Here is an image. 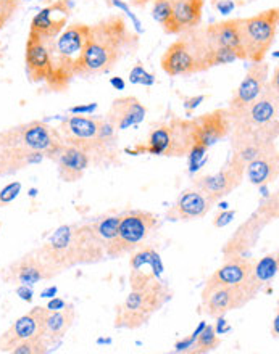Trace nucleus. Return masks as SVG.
<instances>
[{"label": "nucleus", "instance_id": "nucleus-1", "mask_svg": "<svg viewBox=\"0 0 279 354\" xmlns=\"http://www.w3.org/2000/svg\"><path fill=\"white\" fill-rule=\"evenodd\" d=\"M139 50V36L131 31L123 15H110L92 24L84 52L75 68V77L109 75L118 63Z\"/></svg>", "mask_w": 279, "mask_h": 354}, {"label": "nucleus", "instance_id": "nucleus-2", "mask_svg": "<svg viewBox=\"0 0 279 354\" xmlns=\"http://www.w3.org/2000/svg\"><path fill=\"white\" fill-rule=\"evenodd\" d=\"M36 254L60 274L78 266L97 264L107 258L105 245L96 235L91 221L58 227L36 250Z\"/></svg>", "mask_w": 279, "mask_h": 354}, {"label": "nucleus", "instance_id": "nucleus-3", "mask_svg": "<svg viewBox=\"0 0 279 354\" xmlns=\"http://www.w3.org/2000/svg\"><path fill=\"white\" fill-rule=\"evenodd\" d=\"M279 71L275 68L273 80L268 81L265 91L260 93L257 100L242 110L229 113L231 118L233 136H257L263 140H278V113H279Z\"/></svg>", "mask_w": 279, "mask_h": 354}, {"label": "nucleus", "instance_id": "nucleus-4", "mask_svg": "<svg viewBox=\"0 0 279 354\" xmlns=\"http://www.w3.org/2000/svg\"><path fill=\"white\" fill-rule=\"evenodd\" d=\"M91 26L84 23H73L66 26L53 41L47 42L52 73L46 82L48 91L65 92L75 80V68L84 52Z\"/></svg>", "mask_w": 279, "mask_h": 354}, {"label": "nucleus", "instance_id": "nucleus-5", "mask_svg": "<svg viewBox=\"0 0 279 354\" xmlns=\"http://www.w3.org/2000/svg\"><path fill=\"white\" fill-rule=\"evenodd\" d=\"M171 298H173V292H171L168 282L163 279L142 288L131 290L125 301L116 306L115 328L138 330L144 327L152 316L159 313Z\"/></svg>", "mask_w": 279, "mask_h": 354}, {"label": "nucleus", "instance_id": "nucleus-6", "mask_svg": "<svg viewBox=\"0 0 279 354\" xmlns=\"http://www.w3.org/2000/svg\"><path fill=\"white\" fill-rule=\"evenodd\" d=\"M159 225V216L150 213V211H125V213L120 214V223L114 240L107 245L105 257L110 259H118L126 257V254H133Z\"/></svg>", "mask_w": 279, "mask_h": 354}, {"label": "nucleus", "instance_id": "nucleus-7", "mask_svg": "<svg viewBox=\"0 0 279 354\" xmlns=\"http://www.w3.org/2000/svg\"><path fill=\"white\" fill-rule=\"evenodd\" d=\"M279 12L270 8L249 18H239V34L246 62L260 63L271 50L278 34Z\"/></svg>", "mask_w": 279, "mask_h": 354}, {"label": "nucleus", "instance_id": "nucleus-8", "mask_svg": "<svg viewBox=\"0 0 279 354\" xmlns=\"http://www.w3.org/2000/svg\"><path fill=\"white\" fill-rule=\"evenodd\" d=\"M205 48L199 26L181 34L161 55L160 65L168 76H192L205 70Z\"/></svg>", "mask_w": 279, "mask_h": 354}, {"label": "nucleus", "instance_id": "nucleus-9", "mask_svg": "<svg viewBox=\"0 0 279 354\" xmlns=\"http://www.w3.org/2000/svg\"><path fill=\"white\" fill-rule=\"evenodd\" d=\"M279 203L278 194L268 196L258 209L249 218L246 223L239 225V229L231 235L226 245L223 247V258L229 257H249L251 250L255 247L258 239L271 221L278 219Z\"/></svg>", "mask_w": 279, "mask_h": 354}, {"label": "nucleus", "instance_id": "nucleus-10", "mask_svg": "<svg viewBox=\"0 0 279 354\" xmlns=\"http://www.w3.org/2000/svg\"><path fill=\"white\" fill-rule=\"evenodd\" d=\"M63 145L60 132L42 121H33L0 134V147H23V149L41 151L52 160L55 151Z\"/></svg>", "mask_w": 279, "mask_h": 354}, {"label": "nucleus", "instance_id": "nucleus-11", "mask_svg": "<svg viewBox=\"0 0 279 354\" xmlns=\"http://www.w3.org/2000/svg\"><path fill=\"white\" fill-rule=\"evenodd\" d=\"M57 275H60L57 269H53L51 264H47L42 258H39L36 252H31L2 269L0 279L5 283L17 285V287L18 285H28V287H31L34 283L52 280Z\"/></svg>", "mask_w": 279, "mask_h": 354}, {"label": "nucleus", "instance_id": "nucleus-12", "mask_svg": "<svg viewBox=\"0 0 279 354\" xmlns=\"http://www.w3.org/2000/svg\"><path fill=\"white\" fill-rule=\"evenodd\" d=\"M244 171H246V168L229 160V163L219 169L218 173L197 177L192 187L207 195L213 203H217L224 196L231 195L242 184Z\"/></svg>", "mask_w": 279, "mask_h": 354}, {"label": "nucleus", "instance_id": "nucleus-13", "mask_svg": "<svg viewBox=\"0 0 279 354\" xmlns=\"http://www.w3.org/2000/svg\"><path fill=\"white\" fill-rule=\"evenodd\" d=\"M47 313V306H34L31 311L17 319L0 337V353H12L19 343L42 337L44 319Z\"/></svg>", "mask_w": 279, "mask_h": 354}, {"label": "nucleus", "instance_id": "nucleus-14", "mask_svg": "<svg viewBox=\"0 0 279 354\" xmlns=\"http://www.w3.org/2000/svg\"><path fill=\"white\" fill-rule=\"evenodd\" d=\"M71 17L70 0H55V2L42 8L33 18L29 34L41 39L44 42H51L66 28L68 19Z\"/></svg>", "mask_w": 279, "mask_h": 354}, {"label": "nucleus", "instance_id": "nucleus-15", "mask_svg": "<svg viewBox=\"0 0 279 354\" xmlns=\"http://www.w3.org/2000/svg\"><path fill=\"white\" fill-rule=\"evenodd\" d=\"M255 259L251 257L223 258V264L205 282L202 295L218 287H242L251 277Z\"/></svg>", "mask_w": 279, "mask_h": 354}, {"label": "nucleus", "instance_id": "nucleus-16", "mask_svg": "<svg viewBox=\"0 0 279 354\" xmlns=\"http://www.w3.org/2000/svg\"><path fill=\"white\" fill-rule=\"evenodd\" d=\"M268 81H270V66H268V63L265 60L260 63H251L246 76H244L241 84L237 86L233 93V98L229 100L228 111L234 113L251 105L265 91Z\"/></svg>", "mask_w": 279, "mask_h": 354}, {"label": "nucleus", "instance_id": "nucleus-17", "mask_svg": "<svg viewBox=\"0 0 279 354\" xmlns=\"http://www.w3.org/2000/svg\"><path fill=\"white\" fill-rule=\"evenodd\" d=\"M194 121V145L210 149L231 132V118L228 108H218L205 115H200Z\"/></svg>", "mask_w": 279, "mask_h": 354}, {"label": "nucleus", "instance_id": "nucleus-18", "mask_svg": "<svg viewBox=\"0 0 279 354\" xmlns=\"http://www.w3.org/2000/svg\"><path fill=\"white\" fill-rule=\"evenodd\" d=\"M251 301L244 287H218L202 295L200 309L210 319H219L228 313L247 306Z\"/></svg>", "mask_w": 279, "mask_h": 354}, {"label": "nucleus", "instance_id": "nucleus-19", "mask_svg": "<svg viewBox=\"0 0 279 354\" xmlns=\"http://www.w3.org/2000/svg\"><path fill=\"white\" fill-rule=\"evenodd\" d=\"M129 268L131 290L142 288L145 285L156 282V280H161V274H163V264H161L160 254L150 247L142 248L139 252L136 250L129 261Z\"/></svg>", "mask_w": 279, "mask_h": 354}, {"label": "nucleus", "instance_id": "nucleus-20", "mask_svg": "<svg viewBox=\"0 0 279 354\" xmlns=\"http://www.w3.org/2000/svg\"><path fill=\"white\" fill-rule=\"evenodd\" d=\"M52 161H55L57 165L58 177L63 182H68V184L81 180L87 168L91 166V160L86 151H82L76 145L66 144V142H63V145L55 151Z\"/></svg>", "mask_w": 279, "mask_h": 354}, {"label": "nucleus", "instance_id": "nucleus-21", "mask_svg": "<svg viewBox=\"0 0 279 354\" xmlns=\"http://www.w3.org/2000/svg\"><path fill=\"white\" fill-rule=\"evenodd\" d=\"M202 31L210 47L226 48L237 57V60H246L241 44V34H239V18L212 23L208 26H204Z\"/></svg>", "mask_w": 279, "mask_h": 354}, {"label": "nucleus", "instance_id": "nucleus-22", "mask_svg": "<svg viewBox=\"0 0 279 354\" xmlns=\"http://www.w3.org/2000/svg\"><path fill=\"white\" fill-rule=\"evenodd\" d=\"M213 205L215 203L207 195L192 187V189L181 194L178 201L166 211V219L184 221V223L202 219L204 216L208 214V211L212 209Z\"/></svg>", "mask_w": 279, "mask_h": 354}, {"label": "nucleus", "instance_id": "nucleus-23", "mask_svg": "<svg viewBox=\"0 0 279 354\" xmlns=\"http://www.w3.org/2000/svg\"><path fill=\"white\" fill-rule=\"evenodd\" d=\"M24 65H26L28 80L37 84V82H47L52 73L51 57H48L47 42L28 34L26 48H24Z\"/></svg>", "mask_w": 279, "mask_h": 354}, {"label": "nucleus", "instance_id": "nucleus-24", "mask_svg": "<svg viewBox=\"0 0 279 354\" xmlns=\"http://www.w3.org/2000/svg\"><path fill=\"white\" fill-rule=\"evenodd\" d=\"M145 115H147V108L142 105L139 98L128 95V97L115 98L105 118L111 122V126L115 127V131L118 132V131H125L133 126L141 124V122L144 121Z\"/></svg>", "mask_w": 279, "mask_h": 354}, {"label": "nucleus", "instance_id": "nucleus-25", "mask_svg": "<svg viewBox=\"0 0 279 354\" xmlns=\"http://www.w3.org/2000/svg\"><path fill=\"white\" fill-rule=\"evenodd\" d=\"M279 174V156H278V144L268 147L262 151L255 160L246 166L244 177L253 185L267 187L278 179Z\"/></svg>", "mask_w": 279, "mask_h": 354}, {"label": "nucleus", "instance_id": "nucleus-26", "mask_svg": "<svg viewBox=\"0 0 279 354\" xmlns=\"http://www.w3.org/2000/svg\"><path fill=\"white\" fill-rule=\"evenodd\" d=\"M279 268V259H278V252L268 253L267 257H263L260 261H255L253 266V270L251 277L246 283L242 285L249 298L253 299L258 297V293H262L268 285L271 283V280L276 277Z\"/></svg>", "mask_w": 279, "mask_h": 354}, {"label": "nucleus", "instance_id": "nucleus-27", "mask_svg": "<svg viewBox=\"0 0 279 354\" xmlns=\"http://www.w3.org/2000/svg\"><path fill=\"white\" fill-rule=\"evenodd\" d=\"M205 0H171L173 34H183L200 26Z\"/></svg>", "mask_w": 279, "mask_h": 354}, {"label": "nucleus", "instance_id": "nucleus-28", "mask_svg": "<svg viewBox=\"0 0 279 354\" xmlns=\"http://www.w3.org/2000/svg\"><path fill=\"white\" fill-rule=\"evenodd\" d=\"M76 319V309L71 303H68L58 311L48 309L46 319H44L42 337L46 338L48 345H55L66 335V332L73 327V322Z\"/></svg>", "mask_w": 279, "mask_h": 354}, {"label": "nucleus", "instance_id": "nucleus-29", "mask_svg": "<svg viewBox=\"0 0 279 354\" xmlns=\"http://www.w3.org/2000/svg\"><path fill=\"white\" fill-rule=\"evenodd\" d=\"M170 122V150L168 158H181L189 155L194 145V121L183 118H171Z\"/></svg>", "mask_w": 279, "mask_h": 354}, {"label": "nucleus", "instance_id": "nucleus-30", "mask_svg": "<svg viewBox=\"0 0 279 354\" xmlns=\"http://www.w3.org/2000/svg\"><path fill=\"white\" fill-rule=\"evenodd\" d=\"M219 345H222V338L218 337L217 328L213 326H205L202 324L200 330L197 333V338H195L192 345L188 350V353H195V354H205L217 351Z\"/></svg>", "mask_w": 279, "mask_h": 354}, {"label": "nucleus", "instance_id": "nucleus-31", "mask_svg": "<svg viewBox=\"0 0 279 354\" xmlns=\"http://www.w3.org/2000/svg\"><path fill=\"white\" fill-rule=\"evenodd\" d=\"M118 223H120V214L107 216V218L91 221L92 229H94V232L97 237H99L100 242L105 245V250H107V245H109L115 237Z\"/></svg>", "mask_w": 279, "mask_h": 354}, {"label": "nucleus", "instance_id": "nucleus-32", "mask_svg": "<svg viewBox=\"0 0 279 354\" xmlns=\"http://www.w3.org/2000/svg\"><path fill=\"white\" fill-rule=\"evenodd\" d=\"M152 17L163 28L166 34H173V8H171V0H154Z\"/></svg>", "mask_w": 279, "mask_h": 354}, {"label": "nucleus", "instance_id": "nucleus-33", "mask_svg": "<svg viewBox=\"0 0 279 354\" xmlns=\"http://www.w3.org/2000/svg\"><path fill=\"white\" fill-rule=\"evenodd\" d=\"M48 348H51V345H48L46 338L36 337L15 346L12 350V354H44L48 351Z\"/></svg>", "mask_w": 279, "mask_h": 354}, {"label": "nucleus", "instance_id": "nucleus-34", "mask_svg": "<svg viewBox=\"0 0 279 354\" xmlns=\"http://www.w3.org/2000/svg\"><path fill=\"white\" fill-rule=\"evenodd\" d=\"M129 82L131 84H142V86H154L155 76L145 71L142 65H136L129 73Z\"/></svg>", "mask_w": 279, "mask_h": 354}, {"label": "nucleus", "instance_id": "nucleus-35", "mask_svg": "<svg viewBox=\"0 0 279 354\" xmlns=\"http://www.w3.org/2000/svg\"><path fill=\"white\" fill-rule=\"evenodd\" d=\"M19 190H21V184H19V182H12V184L3 187V189L0 190V206L12 203V201L18 196Z\"/></svg>", "mask_w": 279, "mask_h": 354}, {"label": "nucleus", "instance_id": "nucleus-36", "mask_svg": "<svg viewBox=\"0 0 279 354\" xmlns=\"http://www.w3.org/2000/svg\"><path fill=\"white\" fill-rule=\"evenodd\" d=\"M19 7V0H0V18L8 21Z\"/></svg>", "mask_w": 279, "mask_h": 354}, {"label": "nucleus", "instance_id": "nucleus-37", "mask_svg": "<svg viewBox=\"0 0 279 354\" xmlns=\"http://www.w3.org/2000/svg\"><path fill=\"white\" fill-rule=\"evenodd\" d=\"M234 216H236L234 211H223V213H219L217 218H215L213 225L215 227H224V225H228L229 223H231Z\"/></svg>", "mask_w": 279, "mask_h": 354}, {"label": "nucleus", "instance_id": "nucleus-38", "mask_svg": "<svg viewBox=\"0 0 279 354\" xmlns=\"http://www.w3.org/2000/svg\"><path fill=\"white\" fill-rule=\"evenodd\" d=\"M110 5H114V7L120 8V10H123L125 13H128V17H131V19H133V23H134L136 29H138V31H142V28H141V23H139V19L136 18L133 13H131V10H129L128 5H126L125 2H121V0H110Z\"/></svg>", "mask_w": 279, "mask_h": 354}, {"label": "nucleus", "instance_id": "nucleus-39", "mask_svg": "<svg viewBox=\"0 0 279 354\" xmlns=\"http://www.w3.org/2000/svg\"><path fill=\"white\" fill-rule=\"evenodd\" d=\"M97 103H89V105H78L70 108L71 115H92V111H96Z\"/></svg>", "mask_w": 279, "mask_h": 354}, {"label": "nucleus", "instance_id": "nucleus-40", "mask_svg": "<svg viewBox=\"0 0 279 354\" xmlns=\"http://www.w3.org/2000/svg\"><path fill=\"white\" fill-rule=\"evenodd\" d=\"M204 100H205V95H197V97L188 98V100L184 102V108H186V111H188V115L190 116V113H192L195 108H197Z\"/></svg>", "mask_w": 279, "mask_h": 354}, {"label": "nucleus", "instance_id": "nucleus-41", "mask_svg": "<svg viewBox=\"0 0 279 354\" xmlns=\"http://www.w3.org/2000/svg\"><path fill=\"white\" fill-rule=\"evenodd\" d=\"M18 295H21V298L24 299V301H31V290H28V285H18L17 288Z\"/></svg>", "mask_w": 279, "mask_h": 354}, {"label": "nucleus", "instance_id": "nucleus-42", "mask_svg": "<svg viewBox=\"0 0 279 354\" xmlns=\"http://www.w3.org/2000/svg\"><path fill=\"white\" fill-rule=\"evenodd\" d=\"M233 8H234V3L229 2V0H222V2L218 3V10H219V12H222L223 15L231 13Z\"/></svg>", "mask_w": 279, "mask_h": 354}, {"label": "nucleus", "instance_id": "nucleus-43", "mask_svg": "<svg viewBox=\"0 0 279 354\" xmlns=\"http://www.w3.org/2000/svg\"><path fill=\"white\" fill-rule=\"evenodd\" d=\"M65 301H63V299H60V298H55V299H52L51 303L47 304V309H51V311H58V309H62L63 306H65Z\"/></svg>", "mask_w": 279, "mask_h": 354}, {"label": "nucleus", "instance_id": "nucleus-44", "mask_svg": "<svg viewBox=\"0 0 279 354\" xmlns=\"http://www.w3.org/2000/svg\"><path fill=\"white\" fill-rule=\"evenodd\" d=\"M110 84L114 86L115 88H118V91H123V88H125V82H123V80H121V77H111Z\"/></svg>", "mask_w": 279, "mask_h": 354}, {"label": "nucleus", "instance_id": "nucleus-45", "mask_svg": "<svg viewBox=\"0 0 279 354\" xmlns=\"http://www.w3.org/2000/svg\"><path fill=\"white\" fill-rule=\"evenodd\" d=\"M278 327H279V316L276 314V316H275V321H273V337H275V338H278V335H279Z\"/></svg>", "mask_w": 279, "mask_h": 354}, {"label": "nucleus", "instance_id": "nucleus-46", "mask_svg": "<svg viewBox=\"0 0 279 354\" xmlns=\"http://www.w3.org/2000/svg\"><path fill=\"white\" fill-rule=\"evenodd\" d=\"M129 2L133 3V5H136V7H145V5L149 3L150 0H129Z\"/></svg>", "mask_w": 279, "mask_h": 354}, {"label": "nucleus", "instance_id": "nucleus-47", "mask_svg": "<svg viewBox=\"0 0 279 354\" xmlns=\"http://www.w3.org/2000/svg\"><path fill=\"white\" fill-rule=\"evenodd\" d=\"M57 288L55 287H51L48 290H46V292H42V297H48V295H55Z\"/></svg>", "mask_w": 279, "mask_h": 354}, {"label": "nucleus", "instance_id": "nucleus-48", "mask_svg": "<svg viewBox=\"0 0 279 354\" xmlns=\"http://www.w3.org/2000/svg\"><path fill=\"white\" fill-rule=\"evenodd\" d=\"M5 24H7V21H5V19L0 18V31H2V29L5 28Z\"/></svg>", "mask_w": 279, "mask_h": 354}]
</instances>
